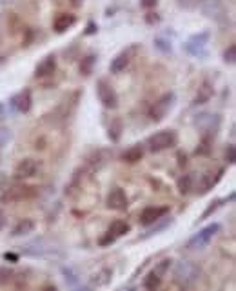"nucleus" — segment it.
<instances>
[{"label":"nucleus","instance_id":"obj_13","mask_svg":"<svg viewBox=\"0 0 236 291\" xmlns=\"http://www.w3.org/2000/svg\"><path fill=\"white\" fill-rule=\"evenodd\" d=\"M167 213H169V208H167V206H149V208H146L140 213V224L142 226L156 224V222L164 219Z\"/></svg>","mask_w":236,"mask_h":291},{"label":"nucleus","instance_id":"obj_16","mask_svg":"<svg viewBox=\"0 0 236 291\" xmlns=\"http://www.w3.org/2000/svg\"><path fill=\"white\" fill-rule=\"evenodd\" d=\"M75 24H77V17H75V15H71V13H62V15H59V17L55 18L53 30L57 31V33H65V31L71 30Z\"/></svg>","mask_w":236,"mask_h":291},{"label":"nucleus","instance_id":"obj_35","mask_svg":"<svg viewBox=\"0 0 236 291\" xmlns=\"http://www.w3.org/2000/svg\"><path fill=\"white\" fill-rule=\"evenodd\" d=\"M225 161H227V164H235V161H236L235 144H229V146H227V149H225Z\"/></svg>","mask_w":236,"mask_h":291},{"label":"nucleus","instance_id":"obj_19","mask_svg":"<svg viewBox=\"0 0 236 291\" xmlns=\"http://www.w3.org/2000/svg\"><path fill=\"white\" fill-rule=\"evenodd\" d=\"M129 51H122L120 55H117L115 59L111 60V65H109V69H111V73H115V75H118V73H122L129 65Z\"/></svg>","mask_w":236,"mask_h":291},{"label":"nucleus","instance_id":"obj_4","mask_svg":"<svg viewBox=\"0 0 236 291\" xmlns=\"http://www.w3.org/2000/svg\"><path fill=\"white\" fill-rule=\"evenodd\" d=\"M220 229H222V226H220L218 222H212V224L206 226L204 229H200L196 235H193V237L189 238L187 244H185V248H187V250H204L207 244L212 240V237H214L216 233H220Z\"/></svg>","mask_w":236,"mask_h":291},{"label":"nucleus","instance_id":"obj_7","mask_svg":"<svg viewBox=\"0 0 236 291\" xmlns=\"http://www.w3.org/2000/svg\"><path fill=\"white\" fill-rule=\"evenodd\" d=\"M96 97L102 102V106L107 109H117L118 107V95L111 84H107V80L100 78L96 82Z\"/></svg>","mask_w":236,"mask_h":291},{"label":"nucleus","instance_id":"obj_26","mask_svg":"<svg viewBox=\"0 0 236 291\" xmlns=\"http://www.w3.org/2000/svg\"><path fill=\"white\" fill-rule=\"evenodd\" d=\"M191 190H195V177L193 175H183L182 178H178V191L182 195H187Z\"/></svg>","mask_w":236,"mask_h":291},{"label":"nucleus","instance_id":"obj_20","mask_svg":"<svg viewBox=\"0 0 236 291\" xmlns=\"http://www.w3.org/2000/svg\"><path fill=\"white\" fill-rule=\"evenodd\" d=\"M144 159V148L142 144H136V146H131L129 149H125L122 153V161L127 162V164H136Z\"/></svg>","mask_w":236,"mask_h":291},{"label":"nucleus","instance_id":"obj_32","mask_svg":"<svg viewBox=\"0 0 236 291\" xmlns=\"http://www.w3.org/2000/svg\"><path fill=\"white\" fill-rule=\"evenodd\" d=\"M171 224H173V219H171V217H169V219H165L164 222H162V224H158V226H156V227H153V229H149V231L146 233V235H144V238L153 237V235H156V233H158V231H164L165 227H167V226H171Z\"/></svg>","mask_w":236,"mask_h":291},{"label":"nucleus","instance_id":"obj_38","mask_svg":"<svg viewBox=\"0 0 236 291\" xmlns=\"http://www.w3.org/2000/svg\"><path fill=\"white\" fill-rule=\"evenodd\" d=\"M158 0H140V6L146 7V9H151V7H156Z\"/></svg>","mask_w":236,"mask_h":291},{"label":"nucleus","instance_id":"obj_39","mask_svg":"<svg viewBox=\"0 0 236 291\" xmlns=\"http://www.w3.org/2000/svg\"><path fill=\"white\" fill-rule=\"evenodd\" d=\"M146 20H148V24H158V22H160V17L156 15V13H148V17H146Z\"/></svg>","mask_w":236,"mask_h":291},{"label":"nucleus","instance_id":"obj_43","mask_svg":"<svg viewBox=\"0 0 236 291\" xmlns=\"http://www.w3.org/2000/svg\"><path fill=\"white\" fill-rule=\"evenodd\" d=\"M82 2H84V0H71V4H73V6H82Z\"/></svg>","mask_w":236,"mask_h":291},{"label":"nucleus","instance_id":"obj_12","mask_svg":"<svg viewBox=\"0 0 236 291\" xmlns=\"http://www.w3.org/2000/svg\"><path fill=\"white\" fill-rule=\"evenodd\" d=\"M107 208L113 209V211H125L129 208V198L125 195V191L122 188H113L107 195Z\"/></svg>","mask_w":236,"mask_h":291},{"label":"nucleus","instance_id":"obj_22","mask_svg":"<svg viewBox=\"0 0 236 291\" xmlns=\"http://www.w3.org/2000/svg\"><path fill=\"white\" fill-rule=\"evenodd\" d=\"M233 198H235V193H231L229 196H225V198H216V200H212L211 204H209V206H207V209L206 211H204V213L200 215V222L202 220H206V219H209V217H211L212 213H214V211H216V209L218 208H222V206H224V202H227V200H233Z\"/></svg>","mask_w":236,"mask_h":291},{"label":"nucleus","instance_id":"obj_9","mask_svg":"<svg viewBox=\"0 0 236 291\" xmlns=\"http://www.w3.org/2000/svg\"><path fill=\"white\" fill-rule=\"evenodd\" d=\"M209 31H202V33H196L189 38L185 44H183V49L187 51L189 55H193V57H206L207 51H206V46L207 42H209Z\"/></svg>","mask_w":236,"mask_h":291},{"label":"nucleus","instance_id":"obj_25","mask_svg":"<svg viewBox=\"0 0 236 291\" xmlns=\"http://www.w3.org/2000/svg\"><path fill=\"white\" fill-rule=\"evenodd\" d=\"M162 279L164 277H160L158 273H154V271H149L148 277L144 279V288L149 291H154V290H158L160 284H162Z\"/></svg>","mask_w":236,"mask_h":291},{"label":"nucleus","instance_id":"obj_36","mask_svg":"<svg viewBox=\"0 0 236 291\" xmlns=\"http://www.w3.org/2000/svg\"><path fill=\"white\" fill-rule=\"evenodd\" d=\"M9 140H11V133H9L7 129H0V148L6 146Z\"/></svg>","mask_w":236,"mask_h":291},{"label":"nucleus","instance_id":"obj_3","mask_svg":"<svg viewBox=\"0 0 236 291\" xmlns=\"http://www.w3.org/2000/svg\"><path fill=\"white\" fill-rule=\"evenodd\" d=\"M175 106H177V95H175L173 91L164 93V95L160 97L158 100L151 106V109H149V117H151L153 122H162L167 115L171 113Z\"/></svg>","mask_w":236,"mask_h":291},{"label":"nucleus","instance_id":"obj_14","mask_svg":"<svg viewBox=\"0 0 236 291\" xmlns=\"http://www.w3.org/2000/svg\"><path fill=\"white\" fill-rule=\"evenodd\" d=\"M38 167H40V164H38L35 159H24V161L18 162L17 167H15V177H17L18 180H26V178L35 177L36 171H38Z\"/></svg>","mask_w":236,"mask_h":291},{"label":"nucleus","instance_id":"obj_27","mask_svg":"<svg viewBox=\"0 0 236 291\" xmlns=\"http://www.w3.org/2000/svg\"><path fill=\"white\" fill-rule=\"evenodd\" d=\"M107 137H109L111 142H118L120 140V137H122V122L120 120H113L109 129H107Z\"/></svg>","mask_w":236,"mask_h":291},{"label":"nucleus","instance_id":"obj_41","mask_svg":"<svg viewBox=\"0 0 236 291\" xmlns=\"http://www.w3.org/2000/svg\"><path fill=\"white\" fill-rule=\"evenodd\" d=\"M6 224H7V219H6V213L0 209V231L6 227Z\"/></svg>","mask_w":236,"mask_h":291},{"label":"nucleus","instance_id":"obj_17","mask_svg":"<svg viewBox=\"0 0 236 291\" xmlns=\"http://www.w3.org/2000/svg\"><path fill=\"white\" fill-rule=\"evenodd\" d=\"M111 280H113V269L102 267L100 271H96L91 277V286H94V288H106V286L111 284Z\"/></svg>","mask_w":236,"mask_h":291},{"label":"nucleus","instance_id":"obj_8","mask_svg":"<svg viewBox=\"0 0 236 291\" xmlns=\"http://www.w3.org/2000/svg\"><path fill=\"white\" fill-rule=\"evenodd\" d=\"M202 13L207 18H212L220 24H224L227 20V9H225L224 2L222 0H202L200 2Z\"/></svg>","mask_w":236,"mask_h":291},{"label":"nucleus","instance_id":"obj_42","mask_svg":"<svg viewBox=\"0 0 236 291\" xmlns=\"http://www.w3.org/2000/svg\"><path fill=\"white\" fill-rule=\"evenodd\" d=\"M4 259H6V260H18V257L13 255V253H6V255H4Z\"/></svg>","mask_w":236,"mask_h":291},{"label":"nucleus","instance_id":"obj_15","mask_svg":"<svg viewBox=\"0 0 236 291\" xmlns=\"http://www.w3.org/2000/svg\"><path fill=\"white\" fill-rule=\"evenodd\" d=\"M55 71H57V59H55V55H47L46 59L42 60V62H40L38 65H36L35 77H36V78L51 77V75H53Z\"/></svg>","mask_w":236,"mask_h":291},{"label":"nucleus","instance_id":"obj_24","mask_svg":"<svg viewBox=\"0 0 236 291\" xmlns=\"http://www.w3.org/2000/svg\"><path fill=\"white\" fill-rule=\"evenodd\" d=\"M62 277H64L65 284L69 286V288H75V286L80 284V277H78V273L71 266L62 267Z\"/></svg>","mask_w":236,"mask_h":291},{"label":"nucleus","instance_id":"obj_21","mask_svg":"<svg viewBox=\"0 0 236 291\" xmlns=\"http://www.w3.org/2000/svg\"><path fill=\"white\" fill-rule=\"evenodd\" d=\"M33 231H35V222L31 219H22L17 226L13 227L11 235L13 237H26V235H30Z\"/></svg>","mask_w":236,"mask_h":291},{"label":"nucleus","instance_id":"obj_30","mask_svg":"<svg viewBox=\"0 0 236 291\" xmlns=\"http://www.w3.org/2000/svg\"><path fill=\"white\" fill-rule=\"evenodd\" d=\"M154 48L160 49L162 53H171V42L167 40V38H164V36H156L154 38Z\"/></svg>","mask_w":236,"mask_h":291},{"label":"nucleus","instance_id":"obj_2","mask_svg":"<svg viewBox=\"0 0 236 291\" xmlns=\"http://www.w3.org/2000/svg\"><path fill=\"white\" fill-rule=\"evenodd\" d=\"M178 144V133L175 129H162L148 138L149 151L160 153L165 149H171Z\"/></svg>","mask_w":236,"mask_h":291},{"label":"nucleus","instance_id":"obj_33","mask_svg":"<svg viewBox=\"0 0 236 291\" xmlns=\"http://www.w3.org/2000/svg\"><path fill=\"white\" fill-rule=\"evenodd\" d=\"M224 62L225 64H235L236 62V46L231 44L229 48L224 51Z\"/></svg>","mask_w":236,"mask_h":291},{"label":"nucleus","instance_id":"obj_1","mask_svg":"<svg viewBox=\"0 0 236 291\" xmlns=\"http://www.w3.org/2000/svg\"><path fill=\"white\" fill-rule=\"evenodd\" d=\"M202 267L191 260H180L173 267V280L180 288H193L200 280Z\"/></svg>","mask_w":236,"mask_h":291},{"label":"nucleus","instance_id":"obj_29","mask_svg":"<svg viewBox=\"0 0 236 291\" xmlns=\"http://www.w3.org/2000/svg\"><path fill=\"white\" fill-rule=\"evenodd\" d=\"M202 0H177V4L180 9H185V11H195L200 7Z\"/></svg>","mask_w":236,"mask_h":291},{"label":"nucleus","instance_id":"obj_11","mask_svg":"<svg viewBox=\"0 0 236 291\" xmlns=\"http://www.w3.org/2000/svg\"><path fill=\"white\" fill-rule=\"evenodd\" d=\"M9 106L18 111V113H30L31 106H33V95L31 89H22L9 98Z\"/></svg>","mask_w":236,"mask_h":291},{"label":"nucleus","instance_id":"obj_34","mask_svg":"<svg viewBox=\"0 0 236 291\" xmlns=\"http://www.w3.org/2000/svg\"><path fill=\"white\" fill-rule=\"evenodd\" d=\"M13 279V271L7 269V267H0V286L7 284L9 280Z\"/></svg>","mask_w":236,"mask_h":291},{"label":"nucleus","instance_id":"obj_31","mask_svg":"<svg viewBox=\"0 0 236 291\" xmlns=\"http://www.w3.org/2000/svg\"><path fill=\"white\" fill-rule=\"evenodd\" d=\"M171 259H164V260H160L158 264H156V266H154V273H158L160 277H164L165 273H167V271H169V266H171Z\"/></svg>","mask_w":236,"mask_h":291},{"label":"nucleus","instance_id":"obj_28","mask_svg":"<svg viewBox=\"0 0 236 291\" xmlns=\"http://www.w3.org/2000/svg\"><path fill=\"white\" fill-rule=\"evenodd\" d=\"M94 64H96V57H94V55H88V57L82 59V62H80V73H82V75H91Z\"/></svg>","mask_w":236,"mask_h":291},{"label":"nucleus","instance_id":"obj_40","mask_svg":"<svg viewBox=\"0 0 236 291\" xmlns=\"http://www.w3.org/2000/svg\"><path fill=\"white\" fill-rule=\"evenodd\" d=\"M98 31V26L94 24V22H89L88 24V30H86V35H94Z\"/></svg>","mask_w":236,"mask_h":291},{"label":"nucleus","instance_id":"obj_5","mask_svg":"<svg viewBox=\"0 0 236 291\" xmlns=\"http://www.w3.org/2000/svg\"><path fill=\"white\" fill-rule=\"evenodd\" d=\"M193 124L202 131L204 137L212 138L218 133L220 126H222V119H220V115H216V113H200V115H196V119Z\"/></svg>","mask_w":236,"mask_h":291},{"label":"nucleus","instance_id":"obj_10","mask_svg":"<svg viewBox=\"0 0 236 291\" xmlns=\"http://www.w3.org/2000/svg\"><path fill=\"white\" fill-rule=\"evenodd\" d=\"M224 177V167H218V169H214V171H209L206 175H202L200 180L196 182L195 180V190L198 195H206L207 191H211L214 186L218 184L220 180Z\"/></svg>","mask_w":236,"mask_h":291},{"label":"nucleus","instance_id":"obj_18","mask_svg":"<svg viewBox=\"0 0 236 291\" xmlns=\"http://www.w3.org/2000/svg\"><path fill=\"white\" fill-rule=\"evenodd\" d=\"M212 93H214V89H212V84L211 82H204L198 88V93H196L195 100H193V106H202V104H207V102L212 98Z\"/></svg>","mask_w":236,"mask_h":291},{"label":"nucleus","instance_id":"obj_6","mask_svg":"<svg viewBox=\"0 0 236 291\" xmlns=\"http://www.w3.org/2000/svg\"><path fill=\"white\" fill-rule=\"evenodd\" d=\"M36 196V188L33 186H15V188H9V190L4 193V195L0 196V202L4 204H13V202H22V200H30Z\"/></svg>","mask_w":236,"mask_h":291},{"label":"nucleus","instance_id":"obj_44","mask_svg":"<svg viewBox=\"0 0 236 291\" xmlns=\"http://www.w3.org/2000/svg\"><path fill=\"white\" fill-rule=\"evenodd\" d=\"M4 117V107H2V104H0V119Z\"/></svg>","mask_w":236,"mask_h":291},{"label":"nucleus","instance_id":"obj_37","mask_svg":"<svg viewBox=\"0 0 236 291\" xmlns=\"http://www.w3.org/2000/svg\"><path fill=\"white\" fill-rule=\"evenodd\" d=\"M115 240H117V237H113L111 233L107 231V235L106 237H102L100 240H98V244H100V246H109V244H113Z\"/></svg>","mask_w":236,"mask_h":291},{"label":"nucleus","instance_id":"obj_23","mask_svg":"<svg viewBox=\"0 0 236 291\" xmlns=\"http://www.w3.org/2000/svg\"><path fill=\"white\" fill-rule=\"evenodd\" d=\"M131 231V226L125 222V220H113L111 226H109V233H111L113 237H124L127 233Z\"/></svg>","mask_w":236,"mask_h":291}]
</instances>
